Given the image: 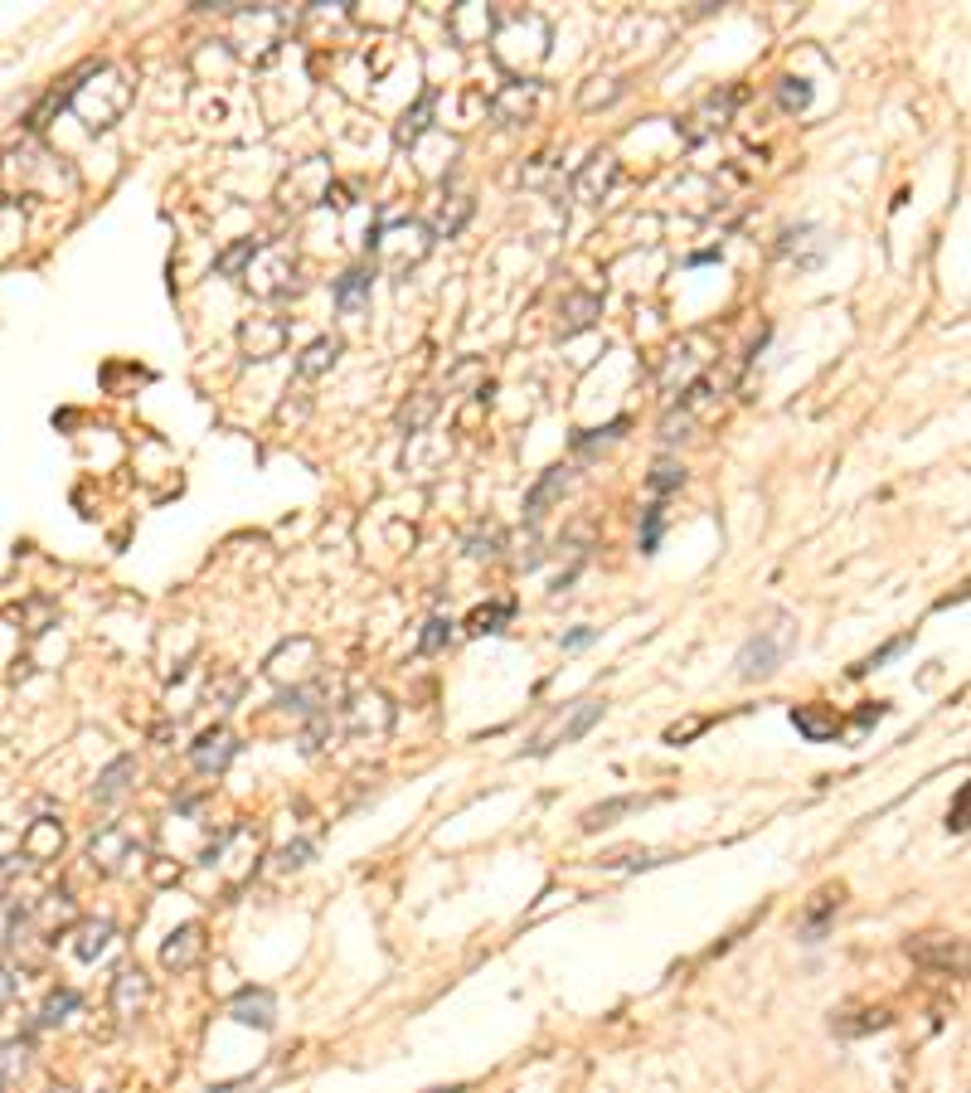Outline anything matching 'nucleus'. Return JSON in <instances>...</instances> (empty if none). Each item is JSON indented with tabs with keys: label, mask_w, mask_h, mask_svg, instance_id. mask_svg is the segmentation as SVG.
Returning <instances> with one entry per match:
<instances>
[{
	"label": "nucleus",
	"mask_w": 971,
	"mask_h": 1093,
	"mask_svg": "<svg viewBox=\"0 0 971 1093\" xmlns=\"http://www.w3.org/2000/svg\"><path fill=\"white\" fill-rule=\"evenodd\" d=\"M199 957H205V929H199V923H180V929H171V938L161 943L165 972H190Z\"/></svg>",
	"instance_id": "obj_13"
},
{
	"label": "nucleus",
	"mask_w": 971,
	"mask_h": 1093,
	"mask_svg": "<svg viewBox=\"0 0 971 1093\" xmlns=\"http://www.w3.org/2000/svg\"><path fill=\"white\" fill-rule=\"evenodd\" d=\"M603 709H607L603 701H579V705L569 709V719H559V725L549 729V735H539L535 743H529V753H535V759H545V753H555L559 743L583 739V735H589V729L597 725V719H603Z\"/></svg>",
	"instance_id": "obj_7"
},
{
	"label": "nucleus",
	"mask_w": 971,
	"mask_h": 1093,
	"mask_svg": "<svg viewBox=\"0 0 971 1093\" xmlns=\"http://www.w3.org/2000/svg\"><path fill=\"white\" fill-rule=\"evenodd\" d=\"M10 1001H15V977H10L5 967H0V1011H5Z\"/></svg>",
	"instance_id": "obj_52"
},
{
	"label": "nucleus",
	"mask_w": 971,
	"mask_h": 1093,
	"mask_svg": "<svg viewBox=\"0 0 971 1093\" xmlns=\"http://www.w3.org/2000/svg\"><path fill=\"white\" fill-rule=\"evenodd\" d=\"M535 98H539V83H525V78H515V83H505L501 93L491 98V112H495V122H525L529 112H535Z\"/></svg>",
	"instance_id": "obj_18"
},
{
	"label": "nucleus",
	"mask_w": 971,
	"mask_h": 1093,
	"mask_svg": "<svg viewBox=\"0 0 971 1093\" xmlns=\"http://www.w3.org/2000/svg\"><path fill=\"white\" fill-rule=\"evenodd\" d=\"M369 287H375V273H369V267H350V273L335 277V307L359 311L369 301Z\"/></svg>",
	"instance_id": "obj_25"
},
{
	"label": "nucleus",
	"mask_w": 971,
	"mask_h": 1093,
	"mask_svg": "<svg viewBox=\"0 0 971 1093\" xmlns=\"http://www.w3.org/2000/svg\"><path fill=\"white\" fill-rule=\"evenodd\" d=\"M20 870H25V855H5V861H0V885H5L10 875H20Z\"/></svg>",
	"instance_id": "obj_51"
},
{
	"label": "nucleus",
	"mask_w": 971,
	"mask_h": 1093,
	"mask_svg": "<svg viewBox=\"0 0 971 1093\" xmlns=\"http://www.w3.org/2000/svg\"><path fill=\"white\" fill-rule=\"evenodd\" d=\"M78 1006H83V997H78V991H69V987H64V991H49V1001H44L39 1016H35V1031L64 1025V1021H69V1011H78Z\"/></svg>",
	"instance_id": "obj_30"
},
{
	"label": "nucleus",
	"mask_w": 971,
	"mask_h": 1093,
	"mask_svg": "<svg viewBox=\"0 0 971 1093\" xmlns=\"http://www.w3.org/2000/svg\"><path fill=\"white\" fill-rule=\"evenodd\" d=\"M433 413H437V394L433 389H418L413 399L399 409V428H403V433H423V428L433 423Z\"/></svg>",
	"instance_id": "obj_28"
},
{
	"label": "nucleus",
	"mask_w": 971,
	"mask_h": 1093,
	"mask_svg": "<svg viewBox=\"0 0 971 1093\" xmlns=\"http://www.w3.org/2000/svg\"><path fill=\"white\" fill-rule=\"evenodd\" d=\"M835 909H841V889H821V895L811 899L807 919H801V938H807V943H821V933H826V923H831Z\"/></svg>",
	"instance_id": "obj_26"
},
{
	"label": "nucleus",
	"mask_w": 971,
	"mask_h": 1093,
	"mask_svg": "<svg viewBox=\"0 0 971 1093\" xmlns=\"http://www.w3.org/2000/svg\"><path fill=\"white\" fill-rule=\"evenodd\" d=\"M117 929H112L107 919H83L73 929V953H78V963H98V957H107L112 948H117Z\"/></svg>",
	"instance_id": "obj_17"
},
{
	"label": "nucleus",
	"mask_w": 971,
	"mask_h": 1093,
	"mask_svg": "<svg viewBox=\"0 0 971 1093\" xmlns=\"http://www.w3.org/2000/svg\"><path fill=\"white\" fill-rule=\"evenodd\" d=\"M44 1093H73V1089H64V1084H54V1089H44Z\"/></svg>",
	"instance_id": "obj_55"
},
{
	"label": "nucleus",
	"mask_w": 971,
	"mask_h": 1093,
	"mask_svg": "<svg viewBox=\"0 0 971 1093\" xmlns=\"http://www.w3.org/2000/svg\"><path fill=\"white\" fill-rule=\"evenodd\" d=\"M253 253H258V239H239L229 253H219V263H214V267H219L224 277H243L248 263H253Z\"/></svg>",
	"instance_id": "obj_34"
},
{
	"label": "nucleus",
	"mask_w": 971,
	"mask_h": 1093,
	"mask_svg": "<svg viewBox=\"0 0 971 1093\" xmlns=\"http://www.w3.org/2000/svg\"><path fill=\"white\" fill-rule=\"evenodd\" d=\"M777 103H782L787 112H801L811 103V83L807 78H782V88H777Z\"/></svg>",
	"instance_id": "obj_39"
},
{
	"label": "nucleus",
	"mask_w": 971,
	"mask_h": 1093,
	"mask_svg": "<svg viewBox=\"0 0 971 1093\" xmlns=\"http://www.w3.org/2000/svg\"><path fill=\"white\" fill-rule=\"evenodd\" d=\"M675 487H685V467H681V462H656V471H651V491L665 496V491H675Z\"/></svg>",
	"instance_id": "obj_41"
},
{
	"label": "nucleus",
	"mask_w": 971,
	"mask_h": 1093,
	"mask_svg": "<svg viewBox=\"0 0 971 1093\" xmlns=\"http://www.w3.org/2000/svg\"><path fill=\"white\" fill-rule=\"evenodd\" d=\"M792 725H797V735H807L811 743H826V739H835L841 719H835V709H826V705H797Z\"/></svg>",
	"instance_id": "obj_24"
},
{
	"label": "nucleus",
	"mask_w": 971,
	"mask_h": 1093,
	"mask_svg": "<svg viewBox=\"0 0 971 1093\" xmlns=\"http://www.w3.org/2000/svg\"><path fill=\"white\" fill-rule=\"evenodd\" d=\"M239 345L248 360H273L287 345V321L282 317H253L239 326Z\"/></svg>",
	"instance_id": "obj_11"
},
{
	"label": "nucleus",
	"mask_w": 971,
	"mask_h": 1093,
	"mask_svg": "<svg viewBox=\"0 0 971 1093\" xmlns=\"http://www.w3.org/2000/svg\"><path fill=\"white\" fill-rule=\"evenodd\" d=\"M427 243H433V234H427L423 224H393V229H379L375 239H369V248H375V253L389 258L393 273H409L418 258L427 253Z\"/></svg>",
	"instance_id": "obj_4"
},
{
	"label": "nucleus",
	"mask_w": 971,
	"mask_h": 1093,
	"mask_svg": "<svg viewBox=\"0 0 971 1093\" xmlns=\"http://www.w3.org/2000/svg\"><path fill=\"white\" fill-rule=\"evenodd\" d=\"M665 861H675V855H651V851H641V855H617V861H607V865H622V870H651V865H665Z\"/></svg>",
	"instance_id": "obj_46"
},
{
	"label": "nucleus",
	"mask_w": 971,
	"mask_h": 1093,
	"mask_svg": "<svg viewBox=\"0 0 971 1093\" xmlns=\"http://www.w3.org/2000/svg\"><path fill=\"white\" fill-rule=\"evenodd\" d=\"M350 735H384L393 725V701L384 691H355L345 705Z\"/></svg>",
	"instance_id": "obj_9"
},
{
	"label": "nucleus",
	"mask_w": 971,
	"mask_h": 1093,
	"mask_svg": "<svg viewBox=\"0 0 971 1093\" xmlns=\"http://www.w3.org/2000/svg\"><path fill=\"white\" fill-rule=\"evenodd\" d=\"M467 219H471V200L461 195L452 209H447V205L437 209V219H433V229H427V234H433V239H457V234H461V224H467Z\"/></svg>",
	"instance_id": "obj_33"
},
{
	"label": "nucleus",
	"mask_w": 971,
	"mask_h": 1093,
	"mask_svg": "<svg viewBox=\"0 0 971 1093\" xmlns=\"http://www.w3.org/2000/svg\"><path fill=\"white\" fill-rule=\"evenodd\" d=\"M622 433H627V419H617V423H607V428H589V433H579V437H573V447H579V453H597V447L617 443Z\"/></svg>",
	"instance_id": "obj_37"
},
{
	"label": "nucleus",
	"mask_w": 971,
	"mask_h": 1093,
	"mask_svg": "<svg viewBox=\"0 0 971 1093\" xmlns=\"http://www.w3.org/2000/svg\"><path fill=\"white\" fill-rule=\"evenodd\" d=\"M889 1025V1011H841L831 1021L835 1035H869V1031H884Z\"/></svg>",
	"instance_id": "obj_32"
},
{
	"label": "nucleus",
	"mask_w": 971,
	"mask_h": 1093,
	"mask_svg": "<svg viewBox=\"0 0 971 1093\" xmlns=\"http://www.w3.org/2000/svg\"><path fill=\"white\" fill-rule=\"evenodd\" d=\"M903 647H909V637H894V641H884V647H879V651H875V657H865V661H860V667H855V675H865V671H875V667H884V661H889V657H894V651H903Z\"/></svg>",
	"instance_id": "obj_45"
},
{
	"label": "nucleus",
	"mask_w": 971,
	"mask_h": 1093,
	"mask_svg": "<svg viewBox=\"0 0 971 1093\" xmlns=\"http://www.w3.org/2000/svg\"><path fill=\"white\" fill-rule=\"evenodd\" d=\"M127 861H141V851L132 846L127 827H103V831H93V841H88V865H93L98 875H117Z\"/></svg>",
	"instance_id": "obj_8"
},
{
	"label": "nucleus",
	"mask_w": 971,
	"mask_h": 1093,
	"mask_svg": "<svg viewBox=\"0 0 971 1093\" xmlns=\"http://www.w3.org/2000/svg\"><path fill=\"white\" fill-rule=\"evenodd\" d=\"M127 103H132L127 78L112 73V69H103V64H98V69H88L83 78H69V107H73L93 132H107L112 122H117L122 112H127Z\"/></svg>",
	"instance_id": "obj_1"
},
{
	"label": "nucleus",
	"mask_w": 971,
	"mask_h": 1093,
	"mask_svg": "<svg viewBox=\"0 0 971 1093\" xmlns=\"http://www.w3.org/2000/svg\"><path fill=\"white\" fill-rule=\"evenodd\" d=\"M59 851H64V827H59V821H49V817L30 821V831L20 836V855H25L30 865L59 861Z\"/></svg>",
	"instance_id": "obj_16"
},
{
	"label": "nucleus",
	"mask_w": 971,
	"mask_h": 1093,
	"mask_svg": "<svg viewBox=\"0 0 971 1093\" xmlns=\"http://www.w3.org/2000/svg\"><path fill=\"white\" fill-rule=\"evenodd\" d=\"M146 1001H151V982H146V972L141 967H122V972L112 977V1016L137 1021L146 1011Z\"/></svg>",
	"instance_id": "obj_12"
},
{
	"label": "nucleus",
	"mask_w": 971,
	"mask_h": 1093,
	"mask_svg": "<svg viewBox=\"0 0 971 1093\" xmlns=\"http://www.w3.org/2000/svg\"><path fill=\"white\" fill-rule=\"evenodd\" d=\"M569 481H573V477H569V467H549L545 477H539L535 487H529V496H525V521H539V515H545L549 505H555L559 496L569 491Z\"/></svg>",
	"instance_id": "obj_22"
},
{
	"label": "nucleus",
	"mask_w": 971,
	"mask_h": 1093,
	"mask_svg": "<svg viewBox=\"0 0 971 1093\" xmlns=\"http://www.w3.org/2000/svg\"><path fill=\"white\" fill-rule=\"evenodd\" d=\"M39 919L44 923H69L73 919V899L64 895V889H59V895H49V899H44V909H39Z\"/></svg>",
	"instance_id": "obj_44"
},
{
	"label": "nucleus",
	"mask_w": 971,
	"mask_h": 1093,
	"mask_svg": "<svg viewBox=\"0 0 971 1093\" xmlns=\"http://www.w3.org/2000/svg\"><path fill=\"white\" fill-rule=\"evenodd\" d=\"M233 753H239V739H233L224 725H214V729L199 735V743L190 749V759H195L199 773H224L233 763Z\"/></svg>",
	"instance_id": "obj_14"
},
{
	"label": "nucleus",
	"mask_w": 971,
	"mask_h": 1093,
	"mask_svg": "<svg viewBox=\"0 0 971 1093\" xmlns=\"http://www.w3.org/2000/svg\"><path fill=\"white\" fill-rule=\"evenodd\" d=\"M30 919V909L20 904V899H0V948H5L10 938H20V923Z\"/></svg>",
	"instance_id": "obj_38"
},
{
	"label": "nucleus",
	"mask_w": 971,
	"mask_h": 1093,
	"mask_svg": "<svg viewBox=\"0 0 971 1093\" xmlns=\"http://www.w3.org/2000/svg\"><path fill=\"white\" fill-rule=\"evenodd\" d=\"M589 641H593V627H579V633L563 637V651H579V647H589Z\"/></svg>",
	"instance_id": "obj_53"
},
{
	"label": "nucleus",
	"mask_w": 971,
	"mask_h": 1093,
	"mask_svg": "<svg viewBox=\"0 0 971 1093\" xmlns=\"http://www.w3.org/2000/svg\"><path fill=\"white\" fill-rule=\"evenodd\" d=\"M292 273H297V263H292V253H287V248L258 243V253H253V263H248L243 283L253 287L258 297L277 301V297H287V292H292Z\"/></svg>",
	"instance_id": "obj_3"
},
{
	"label": "nucleus",
	"mask_w": 971,
	"mask_h": 1093,
	"mask_svg": "<svg viewBox=\"0 0 971 1093\" xmlns=\"http://www.w3.org/2000/svg\"><path fill=\"white\" fill-rule=\"evenodd\" d=\"M515 617V603L511 599H501V603H486V607H477V613L467 617V633H477V637H486V633H501L505 623Z\"/></svg>",
	"instance_id": "obj_31"
},
{
	"label": "nucleus",
	"mask_w": 971,
	"mask_h": 1093,
	"mask_svg": "<svg viewBox=\"0 0 971 1093\" xmlns=\"http://www.w3.org/2000/svg\"><path fill=\"white\" fill-rule=\"evenodd\" d=\"M25 617H30V627H25V633H49L54 607H49V603H30V607H25Z\"/></svg>",
	"instance_id": "obj_47"
},
{
	"label": "nucleus",
	"mask_w": 971,
	"mask_h": 1093,
	"mask_svg": "<svg viewBox=\"0 0 971 1093\" xmlns=\"http://www.w3.org/2000/svg\"><path fill=\"white\" fill-rule=\"evenodd\" d=\"M248 1089H253V1074H248V1079H233V1084H214L209 1093H248Z\"/></svg>",
	"instance_id": "obj_54"
},
{
	"label": "nucleus",
	"mask_w": 971,
	"mask_h": 1093,
	"mask_svg": "<svg viewBox=\"0 0 971 1093\" xmlns=\"http://www.w3.org/2000/svg\"><path fill=\"white\" fill-rule=\"evenodd\" d=\"M617 175H622V171H617V156L597 151L593 161H589V166H583V171H579V180H573V185H579V195H583V200H593V205H603V195H607V190L617 185Z\"/></svg>",
	"instance_id": "obj_20"
},
{
	"label": "nucleus",
	"mask_w": 971,
	"mask_h": 1093,
	"mask_svg": "<svg viewBox=\"0 0 971 1093\" xmlns=\"http://www.w3.org/2000/svg\"><path fill=\"white\" fill-rule=\"evenodd\" d=\"M229 1016L243 1025H258V1031H273L277 1025V997L267 987H243L239 997L229 1001Z\"/></svg>",
	"instance_id": "obj_15"
},
{
	"label": "nucleus",
	"mask_w": 971,
	"mask_h": 1093,
	"mask_svg": "<svg viewBox=\"0 0 971 1093\" xmlns=\"http://www.w3.org/2000/svg\"><path fill=\"white\" fill-rule=\"evenodd\" d=\"M267 681H277L282 691H297V685H307V675L316 671V641L311 637H292L282 641V647L267 657Z\"/></svg>",
	"instance_id": "obj_5"
},
{
	"label": "nucleus",
	"mask_w": 971,
	"mask_h": 1093,
	"mask_svg": "<svg viewBox=\"0 0 971 1093\" xmlns=\"http://www.w3.org/2000/svg\"><path fill=\"white\" fill-rule=\"evenodd\" d=\"M25 1064H30V1040L0 1045V1084H5V1079H20L25 1074Z\"/></svg>",
	"instance_id": "obj_36"
},
{
	"label": "nucleus",
	"mask_w": 971,
	"mask_h": 1093,
	"mask_svg": "<svg viewBox=\"0 0 971 1093\" xmlns=\"http://www.w3.org/2000/svg\"><path fill=\"white\" fill-rule=\"evenodd\" d=\"M661 530H665V505H651L647 521H641V555H656Z\"/></svg>",
	"instance_id": "obj_40"
},
{
	"label": "nucleus",
	"mask_w": 971,
	"mask_h": 1093,
	"mask_svg": "<svg viewBox=\"0 0 971 1093\" xmlns=\"http://www.w3.org/2000/svg\"><path fill=\"white\" fill-rule=\"evenodd\" d=\"M690 428H695V419L685 409H671L661 419V443H681V437H690Z\"/></svg>",
	"instance_id": "obj_43"
},
{
	"label": "nucleus",
	"mask_w": 971,
	"mask_h": 1093,
	"mask_svg": "<svg viewBox=\"0 0 971 1093\" xmlns=\"http://www.w3.org/2000/svg\"><path fill=\"white\" fill-rule=\"evenodd\" d=\"M909 957L918 967H933V972H952V977L967 972V943L957 933H923V938L909 943Z\"/></svg>",
	"instance_id": "obj_6"
},
{
	"label": "nucleus",
	"mask_w": 971,
	"mask_h": 1093,
	"mask_svg": "<svg viewBox=\"0 0 971 1093\" xmlns=\"http://www.w3.org/2000/svg\"><path fill=\"white\" fill-rule=\"evenodd\" d=\"M656 797H613V802H597V807H589L579 817V827L583 831H603V827H617V821L627 817V811H641V807H651Z\"/></svg>",
	"instance_id": "obj_23"
},
{
	"label": "nucleus",
	"mask_w": 971,
	"mask_h": 1093,
	"mask_svg": "<svg viewBox=\"0 0 971 1093\" xmlns=\"http://www.w3.org/2000/svg\"><path fill=\"white\" fill-rule=\"evenodd\" d=\"M307 861H311V841H297V846H287L277 855L282 870H297V865H307Z\"/></svg>",
	"instance_id": "obj_48"
},
{
	"label": "nucleus",
	"mask_w": 971,
	"mask_h": 1093,
	"mask_svg": "<svg viewBox=\"0 0 971 1093\" xmlns=\"http://www.w3.org/2000/svg\"><path fill=\"white\" fill-rule=\"evenodd\" d=\"M947 831H957V836L967 831V787H957V802L947 811Z\"/></svg>",
	"instance_id": "obj_49"
},
{
	"label": "nucleus",
	"mask_w": 971,
	"mask_h": 1093,
	"mask_svg": "<svg viewBox=\"0 0 971 1093\" xmlns=\"http://www.w3.org/2000/svg\"><path fill=\"white\" fill-rule=\"evenodd\" d=\"M447 35H452V44H461V49L486 44L495 35V10L477 5V0H461V5L447 10Z\"/></svg>",
	"instance_id": "obj_10"
},
{
	"label": "nucleus",
	"mask_w": 971,
	"mask_h": 1093,
	"mask_svg": "<svg viewBox=\"0 0 971 1093\" xmlns=\"http://www.w3.org/2000/svg\"><path fill=\"white\" fill-rule=\"evenodd\" d=\"M433 107H437V93H433V88H423V93H418V103L403 112V122H399V132H393V137H399L403 146H413V141L427 132V117H433Z\"/></svg>",
	"instance_id": "obj_27"
},
{
	"label": "nucleus",
	"mask_w": 971,
	"mask_h": 1093,
	"mask_svg": "<svg viewBox=\"0 0 971 1093\" xmlns=\"http://www.w3.org/2000/svg\"><path fill=\"white\" fill-rule=\"evenodd\" d=\"M433 1093H461V1089H433Z\"/></svg>",
	"instance_id": "obj_56"
},
{
	"label": "nucleus",
	"mask_w": 971,
	"mask_h": 1093,
	"mask_svg": "<svg viewBox=\"0 0 971 1093\" xmlns=\"http://www.w3.org/2000/svg\"><path fill=\"white\" fill-rule=\"evenodd\" d=\"M132 783H137V759H132V753H122V759H112L107 763V768L103 773H98V787H93V802L98 807H112V802H117V797L122 793H127V787Z\"/></svg>",
	"instance_id": "obj_21"
},
{
	"label": "nucleus",
	"mask_w": 971,
	"mask_h": 1093,
	"mask_svg": "<svg viewBox=\"0 0 971 1093\" xmlns=\"http://www.w3.org/2000/svg\"><path fill=\"white\" fill-rule=\"evenodd\" d=\"M603 317V297L597 292H569L559 307V335H579L589 331V326Z\"/></svg>",
	"instance_id": "obj_19"
},
{
	"label": "nucleus",
	"mask_w": 971,
	"mask_h": 1093,
	"mask_svg": "<svg viewBox=\"0 0 971 1093\" xmlns=\"http://www.w3.org/2000/svg\"><path fill=\"white\" fill-rule=\"evenodd\" d=\"M501 545H505V535L495 525H477L467 535V555L471 559H491V555H501Z\"/></svg>",
	"instance_id": "obj_35"
},
{
	"label": "nucleus",
	"mask_w": 971,
	"mask_h": 1093,
	"mask_svg": "<svg viewBox=\"0 0 971 1093\" xmlns=\"http://www.w3.org/2000/svg\"><path fill=\"white\" fill-rule=\"evenodd\" d=\"M447 637H452V623H447V617H433V623L423 627V637H418V651H423V657H433V651L447 647Z\"/></svg>",
	"instance_id": "obj_42"
},
{
	"label": "nucleus",
	"mask_w": 971,
	"mask_h": 1093,
	"mask_svg": "<svg viewBox=\"0 0 971 1093\" xmlns=\"http://www.w3.org/2000/svg\"><path fill=\"white\" fill-rule=\"evenodd\" d=\"M335 355H341V341H311L307 351H301V360H297V375L301 379H321L325 369L335 365Z\"/></svg>",
	"instance_id": "obj_29"
},
{
	"label": "nucleus",
	"mask_w": 971,
	"mask_h": 1093,
	"mask_svg": "<svg viewBox=\"0 0 971 1093\" xmlns=\"http://www.w3.org/2000/svg\"><path fill=\"white\" fill-rule=\"evenodd\" d=\"M705 729V719H690V725H675V729H665V743H685L690 735H699Z\"/></svg>",
	"instance_id": "obj_50"
},
{
	"label": "nucleus",
	"mask_w": 971,
	"mask_h": 1093,
	"mask_svg": "<svg viewBox=\"0 0 971 1093\" xmlns=\"http://www.w3.org/2000/svg\"><path fill=\"white\" fill-rule=\"evenodd\" d=\"M797 647V627H792V617H782L777 613L773 617V627H758V637H749L743 641V651H739V675L743 681H767L777 667L787 661V651Z\"/></svg>",
	"instance_id": "obj_2"
}]
</instances>
